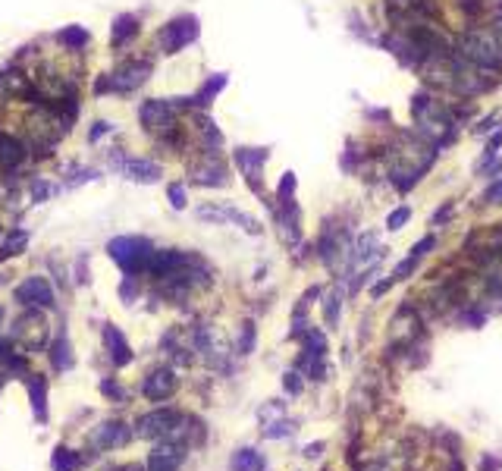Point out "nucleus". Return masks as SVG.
<instances>
[{
  "mask_svg": "<svg viewBox=\"0 0 502 471\" xmlns=\"http://www.w3.org/2000/svg\"><path fill=\"white\" fill-rule=\"evenodd\" d=\"M107 132H110V123H104V120H101V123H95V129L89 132V138H91V142H97V138L107 136Z\"/></svg>",
  "mask_w": 502,
  "mask_h": 471,
  "instance_id": "nucleus-35",
  "label": "nucleus"
},
{
  "mask_svg": "<svg viewBox=\"0 0 502 471\" xmlns=\"http://www.w3.org/2000/svg\"><path fill=\"white\" fill-rule=\"evenodd\" d=\"M138 116H142L145 129L163 132L173 126V104L170 101H145L142 110H138Z\"/></svg>",
  "mask_w": 502,
  "mask_h": 471,
  "instance_id": "nucleus-11",
  "label": "nucleus"
},
{
  "mask_svg": "<svg viewBox=\"0 0 502 471\" xmlns=\"http://www.w3.org/2000/svg\"><path fill=\"white\" fill-rule=\"evenodd\" d=\"M283 201V211H279V232L286 236V242L289 246H295L299 242V236H301V230H299V205L292 198H279Z\"/></svg>",
  "mask_w": 502,
  "mask_h": 471,
  "instance_id": "nucleus-13",
  "label": "nucleus"
},
{
  "mask_svg": "<svg viewBox=\"0 0 502 471\" xmlns=\"http://www.w3.org/2000/svg\"><path fill=\"white\" fill-rule=\"evenodd\" d=\"M82 465L79 452H73L69 446H57L54 452H50V468L54 471H75Z\"/></svg>",
  "mask_w": 502,
  "mask_h": 471,
  "instance_id": "nucleus-21",
  "label": "nucleus"
},
{
  "mask_svg": "<svg viewBox=\"0 0 502 471\" xmlns=\"http://www.w3.org/2000/svg\"><path fill=\"white\" fill-rule=\"evenodd\" d=\"M89 38L91 35L85 32V28L82 26H69V28H63V32H57V41L60 44H66V48H85V44H89Z\"/></svg>",
  "mask_w": 502,
  "mask_h": 471,
  "instance_id": "nucleus-24",
  "label": "nucleus"
},
{
  "mask_svg": "<svg viewBox=\"0 0 502 471\" xmlns=\"http://www.w3.org/2000/svg\"><path fill=\"white\" fill-rule=\"evenodd\" d=\"M136 293H138V289H136V280H132V277H126V283L120 286V295H122L126 302H129V299H136Z\"/></svg>",
  "mask_w": 502,
  "mask_h": 471,
  "instance_id": "nucleus-34",
  "label": "nucleus"
},
{
  "mask_svg": "<svg viewBox=\"0 0 502 471\" xmlns=\"http://www.w3.org/2000/svg\"><path fill=\"white\" fill-rule=\"evenodd\" d=\"M132 434H136V430H129V424L104 421V424H97V427L89 434V446H91V450H113V446H126L132 440Z\"/></svg>",
  "mask_w": 502,
  "mask_h": 471,
  "instance_id": "nucleus-6",
  "label": "nucleus"
},
{
  "mask_svg": "<svg viewBox=\"0 0 502 471\" xmlns=\"http://www.w3.org/2000/svg\"><path fill=\"white\" fill-rule=\"evenodd\" d=\"M22 157H26V145L16 142L13 136H3V132H0V167L13 170V167L22 164Z\"/></svg>",
  "mask_w": 502,
  "mask_h": 471,
  "instance_id": "nucleus-17",
  "label": "nucleus"
},
{
  "mask_svg": "<svg viewBox=\"0 0 502 471\" xmlns=\"http://www.w3.org/2000/svg\"><path fill=\"white\" fill-rule=\"evenodd\" d=\"M320 450H324V446H320V443H314V446H308V450H305V456L317 459V456H320Z\"/></svg>",
  "mask_w": 502,
  "mask_h": 471,
  "instance_id": "nucleus-39",
  "label": "nucleus"
},
{
  "mask_svg": "<svg viewBox=\"0 0 502 471\" xmlns=\"http://www.w3.org/2000/svg\"><path fill=\"white\" fill-rule=\"evenodd\" d=\"M458 57L474 63L477 69H499L502 66V44L490 32H465L455 41Z\"/></svg>",
  "mask_w": 502,
  "mask_h": 471,
  "instance_id": "nucleus-1",
  "label": "nucleus"
},
{
  "mask_svg": "<svg viewBox=\"0 0 502 471\" xmlns=\"http://www.w3.org/2000/svg\"><path fill=\"white\" fill-rule=\"evenodd\" d=\"M226 89V75L223 73H217V75H211V82H204V89L198 91V98H195V104H211L214 98H217V91H223Z\"/></svg>",
  "mask_w": 502,
  "mask_h": 471,
  "instance_id": "nucleus-25",
  "label": "nucleus"
},
{
  "mask_svg": "<svg viewBox=\"0 0 502 471\" xmlns=\"http://www.w3.org/2000/svg\"><path fill=\"white\" fill-rule=\"evenodd\" d=\"M292 192H295V173H286L279 179V198H292Z\"/></svg>",
  "mask_w": 502,
  "mask_h": 471,
  "instance_id": "nucleus-30",
  "label": "nucleus"
},
{
  "mask_svg": "<svg viewBox=\"0 0 502 471\" xmlns=\"http://www.w3.org/2000/svg\"><path fill=\"white\" fill-rule=\"evenodd\" d=\"M16 302L35 308H50L54 305V289H50V283L44 277H28L26 283L16 286Z\"/></svg>",
  "mask_w": 502,
  "mask_h": 471,
  "instance_id": "nucleus-8",
  "label": "nucleus"
},
{
  "mask_svg": "<svg viewBox=\"0 0 502 471\" xmlns=\"http://www.w3.org/2000/svg\"><path fill=\"white\" fill-rule=\"evenodd\" d=\"M192 176H195L198 185H223L226 183V167L220 164L217 157H211V160H204L201 167H195Z\"/></svg>",
  "mask_w": 502,
  "mask_h": 471,
  "instance_id": "nucleus-15",
  "label": "nucleus"
},
{
  "mask_svg": "<svg viewBox=\"0 0 502 471\" xmlns=\"http://www.w3.org/2000/svg\"><path fill=\"white\" fill-rule=\"evenodd\" d=\"M232 471H264V456L258 450H239L230 459Z\"/></svg>",
  "mask_w": 502,
  "mask_h": 471,
  "instance_id": "nucleus-19",
  "label": "nucleus"
},
{
  "mask_svg": "<svg viewBox=\"0 0 502 471\" xmlns=\"http://www.w3.org/2000/svg\"><path fill=\"white\" fill-rule=\"evenodd\" d=\"M151 75V63L148 60H136V63H126L122 69H116V73L104 75V79H97L95 91L97 95H104V91H136L138 85H145V79Z\"/></svg>",
  "mask_w": 502,
  "mask_h": 471,
  "instance_id": "nucleus-4",
  "label": "nucleus"
},
{
  "mask_svg": "<svg viewBox=\"0 0 502 471\" xmlns=\"http://www.w3.org/2000/svg\"><path fill=\"white\" fill-rule=\"evenodd\" d=\"M28 246V230H13L7 239L0 242V258H13V255L26 252Z\"/></svg>",
  "mask_w": 502,
  "mask_h": 471,
  "instance_id": "nucleus-22",
  "label": "nucleus"
},
{
  "mask_svg": "<svg viewBox=\"0 0 502 471\" xmlns=\"http://www.w3.org/2000/svg\"><path fill=\"white\" fill-rule=\"evenodd\" d=\"M340 317V293H333L330 299H326V321H336Z\"/></svg>",
  "mask_w": 502,
  "mask_h": 471,
  "instance_id": "nucleus-31",
  "label": "nucleus"
},
{
  "mask_svg": "<svg viewBox=\"0 0 502 471\" xmlns=\"http://www.w3.org/2000/svg\"><path fill=\"white\" fill-rule=\"evenodd\" d=\"M286 387H289V393H299L301 389V380H299V374L292 371V374H286Z\"/></svg>",
  "mask_w": 502,
  "mask_h": 471,
  "instance_id": "nucleus-38",
  "label": "nucleus"
},
{
  "mask_svg": "<svg viewBox=\"0 0 502 471\" xmlns=\"http://www.w3.org/2000/svg\"><path fill=\"white\" fill-rule=\"evenodd\" d=\"M50 362H54L57 371H69L73 368V355H69V340L66 336H57L54 346H50Z\"/></svg>",
  "mask_w": 502,
  "mask_h": 471,
  "instance_id": "nucleus-23",
  "label": "nucleus"
},
{
  "mask_svg": "<svg viewBox=\"0 0 502 471\" xmlns=\"http://www.w3.org/2000/svg\"><path fill=\"white\" fill-rule=\"evenodd\" d=\"M138 35V19L136 16H116L113 22V48H122V44L129 41V38H136Z\"/></svg>",
  "mask_w": 502,
  "mask_h": 471,
  "instance_id": "nucleus-20",
  "label": "nucleus"
},
{
  "mask_svg": "<svg viewBox=\"0 0 502 471\" xmlns=\"http://www.w3.org/2000/svg\"><path fill=\"white\" fill-rule=\"evenodd\" d=\"M28 396H32V409L38 421H48V383L44 377H28Z\"/></svg>",
  "mask_w": 502,
  "mask_h": 471,
  "instance_id": "nucleus-18",
  "label": "nucleus"
},
{
  "mask_svg": "<svg viewBox=\"0 0 502 471\" xmlns=\"http://www.w3.org/2000/svg\"><path fill=\"white\" fill-rule=\"evenodd\" d=\"M458 7H462L468 16H474L477 10H483V3H477V0H458Z\"/></svg>",
  "mask_w": 502,
  "mask_h": 471,
  "instance_id": "nucleus-36",
  "label": "nucleus"
},
{
  "mask_svg": "<svg viewBox=\"0 0 502 471\" xmlns=\"http://www.w3.org/2000/svg\"><path fill=\"white\" fill-rule=\"evenodd\" d=\"M104 342H107V352H110V358H113L116 368H122V364L132 362L129 342H126V336H122L120 330L113 327V324H107V327H104Z\"/></svg>",
  "mask_w": 502,
  "mask_h": 471,
  "instance_id": "nucleus-12",
  "label": "nucleus"
},
{
  "mask_svg": "<svg viewBox=\"0 0 502 471\" xmlns=\"http://www.w3.org/2000/svg\"><path fill=\"white\" fill-rule=\"evenodd\" d=\"M408 220H411V211H408V207H396V211L387 217V226L396 232V230H402V226H405Z\"/></svg>",
  "mask_w": 502,
  "mask_h": 471,
  "instance_id": "nucleus-27",
  "label": "nucleus"
},
{
  "mask_svg": "<svg viewBox=\"0 0 502 471\" xmlns=\"http://www.w3.org/2000/svg\"><path fill=\"white\" fill-rule=\"evenodd\" d=\"M251 333H254V330H251V324H245V330H242V342H239V349H242V352H248V349H251Z\"/></svg>",
  "mask_w": 502,
  "mask_h": 471,
  "instance_id": "nucleus-37",
  "label": "nucleus"
},
{
  "mask_svg": "<svg viewBox=\"0 0 502 471\" xmlns=\"http://www.w3.org/2000/svg\"><path fill=\"white\" fill-rule=\"evenodd\" d=\"M167 195H170V205L176 207V211L179 207H185V185L183 183H173L170 189H167Z\"/></svg>",
  "mask_w": 502,
  "mask_h": 471,
  "instance_id": "nucleus-28",
  "label": "nucleus"
},
{
  "mask_svg": "<svg viewBox=\"0 0 502 471\" xmlns=\"http://www.w3.org/2000/svg\"><path fill=\"white\" fill-rule=\"evenodd\" d=\"M264 160H267V151H251V148L236 151V164L248 179H261V164Z\"/></svg>",
  "mask_w": 502,
  "mask_h": 471,
  "instance_id": "nucleus-16",
  "label": "nucleus"
},
{
  "mask_svg": "<svg viewBox=\"0 0 502 471\" xmlns=\"http://www.w3.org/2000/svg\"><path fill=\"white\" fill-rule=\"evenodd\" d=\"M122 173L136 183H157L160 179V167L154 160H138V157H129V160H122Z\"/></svg>",
  "mask_w": 502,
  "mask_h": 471,
  "instance_id": "nucleus-14",
  "label": "nucleus"
},
{
  "mask_svg": "<svg viewBox=\"0 0 502 471\" xmlns=\"http://www.w3.org/2000/svg\"><path fill=\"white\" fill-rule=\"evenodd\" d=\"M198 38V19L195 16H176L163 26L160 32V48L163 54H176V50L189 48L192 41Z\"/></svg>",
  "mask_w": 502,
  "mask_h": 471,
  "instance_id": "nucleus-5",
  "label": "nucleus"
},
{
  "mask_svg": "<svg viewBox=\"0 0 502 471\" xmlns=\"http://www.w3.org/2000/svg\"><path fill=\"white\" fill-rule=\"evenodd\" d=\"M50 195H54V185L44 183V179H32V201H35V205L48 201Z\"/></svg>",
  "mask_w": 502,
  "mask_h": 471,
  "instance_id": "nucleus-26",
  "label": "nucleus"
},
{
  "mask_svg": "<svg viewBox=\"0 0 502 471\" xmlns=\"http://www.w3.org/2000/svg\"><path fill=\"white\" fill-rule=\"evenodd\" d=\"M107 252L126 270V277H136V273L148 270L151 258H154V246L148 239H142V236H116V239H110Z\"/></svg>",
  "mask_w": 502,
  "mask_h": 471,
  "instance_id": "nucleus-2",
  "label": "nucleus"
},
{
  "mask_svg": "<svg viewBox=\"0 0 502 471\" xmlns=\"http://www.w3.org/2000/svg\"><path fill=\"white\" fill-rule=\"evenodd\" d=\"M434 246H436V239H434V236H427V239H421V242H418V246L411 248V255H414V258H421V255H427Z\"/></svg>",
  "mask_w": 502,
  "mask_h": 471,
  "instance_id": "nucleus-33",
  "label": "nucleus"
},
{
  "mask_svg": "<svg viewBox=\"0 0 502 471\" xmlns=\"http://www.w3.org/2000/svg\"><path fill=\"white\" fill-rule=\"evenodd\" d=\"M483 198H487V205H502V179H499V183L490 185Z\"/></svg>",
  "mask_w": 502,
  "mask_h": 471,
  "instance_id": "nucleus-32",
  "label": "nucleus"
},
{
  "mask_svg": "<svg viewBox=\"0 0 502 471\" xmlns=\"http://www.w3.org/2000/svg\"><path fill=\"white\" fill-rule=\"evenodd\" d=\"M0 324H3V308H0Z\"/></svg>",
  "mask_w": 502,
  "mask_h": 471,
  "instance_id": "nucleus-40",
  "label": "nucleus"
},
{
  "mask_svg": "<svg viewBox=\"0 0 502 471\" xmlns=\"http://www.w3.org/2000/svg\"><path fill=\"white\" fill-rule=\"evenodd\" d=\"M183 430V415L173 409H154L136 421V437L145 440H173Z\"/></svg>",
  "mask_w": 502,
  "mask_h": 471,
  "instance_id": "nucleus-3",
  "label": "nucleus"
},
{
  "mask_svg": "<svg viewBox=\"0 0 502 471\" xmlns=\"http://www.w3.org/2000/svg\"><path fill=\"white\" fill-rule=\"evenodd\" d=\"M142 393H145V399H151V403L170 399L173 393H176V374H173L170 368L151 371V374L145 377V383H142Z\"/></svg>",
  "mask_w": 502,
  "mask_h": 471,
  "instance_id": "nucleus-9",
  "label": "nucleus"
},
{
  "mask_svg": "<svg viewBox=\"0 0 502 471\" xmlns=\"http://www.w3.org/2000/svg\"><path fill=\"white\" fill-rule=\"evenodd\" d=\"M198 220H211V223H239L245 232H261V223L248 214L236 211L230 205H201L198 207Z\"/></svg>",
  "mask_w": 502,
  "mask_h": 471,
  "instance_id": "nucleus-7",
  "label": "nucleus"
},
{
  "mask_svg": "<svg viewBox=\"0 0 502 471\" xmlns=\"http://www.w3.org/2000/svg\"><path fill=\"white\" fill-rule=\"evenodd\" d=\"M198 126H201L204 136L211 138V145H220V142H223V136H220V132L214 129V120H207V116H198Z\"/></svg>",
  "mask_w": 502,
  "mask_h": 471,
  "instance_id": "nucleus-29",
  "label": "nucleus"
},
{
  "mask_svg": "<svg viewBox=\"0 0 502 471\" xmlns=\"http://www.w3.org/2000/svg\"><path fill=\"white\" fill-rule=\"evenodd\" d=\"M183 462H185V446L183 443H160L151 450L148 471H176Z\"/></svg>",
  "mask_w": 502,
  "mask_h": 471,
  "instance_id": "nucleus-10",
  "label": "nucleus"
}]
</instances>
